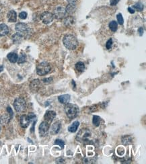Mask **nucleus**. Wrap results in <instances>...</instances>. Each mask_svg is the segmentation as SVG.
<instances>
[{
  "instance_id": "obj_40",
  "label": "nucleus",
  "mask_w": 146,
  "mask_h": 164,
  "mask_svg": "<svg viewBox=\"0 0 146 164\" xmlns=\"http://www.w3.org/2000/svg\"><path fill=\"white\" fill-rule=\"evenodd\" d=\"M72 84H73V87L75 88V86H76V85H75V81L74 80H72Z\"/></svg>"
},
{
  "instance_id": "obj_35",
  "label": "nucleus",
  "mask_w": 146,
  "mask_h": 164,
  "mask_svg": "<svg viewBox=\"0 0 146 164\" xmlns=\"http://www.w3.org/2000/svg\"><path fill=\"white\" fill-rule=\"evenodd\" d=\"M43 82L44 83H46V84H49V83L51 82V81H52V78H46V79H44L43 80Z\"/></svg>"
},
{
  "instance_id": "obj_23",
  "label": "nucleus",
  "mask_w": 146,
  "mask_h": 164,
  "mask_svg": "<svg viewBox=\"0 0 146 164\" xmlns=\"http://www.w3.org/2000/svg\"><path fill=\"white\" fill-rule=\"evenodd\" d=\"M100 121H101V118L99 116H97V115H94V116H93V120H92V122H93V124L95 127H99L100 125Z\"/></svg>"
},
{
  "instance_id": "obj_26",
  "label": "nucleus",
  "mask_w": 146,
  "mask_h": 164,
  "mask_svg": "<svg viewBox=\"0 0 146 164\" xmlns=\"http://www.w3.org/2000/svg\"><path fill=\"white\" fill-rule=\"evenodd\" d=\"M26 55L24 53H21L19 59H17V63H18L19 64H21V63H24L25 61H26Z\"/></svg>"
},
{
  "instance_id": "obj_17",
  "label": "nucleus",
  "mask_w": 146,
  "mask_h": 164,
  "mask_svg": "<svg viewBox=\"0 0 146 164\" xmlns=\"http://www.w3.org/2000/svg\"><path fill=\"white\" fill-rule=\"evenodd\" d=\"M9 33V28L5 24H0V36L7 35Z\"/></svg>"
},
{
  "instance_id": "obj_32",
  "label": "nucleus",
  "mask_w": 146,
  "mask_h": 164,
  "mask_svg": "<svg viewBox=\"0 0 146 164\" xmlns=\"http://www.w3.org/2000/svg\"><path fill=\"white\" fill-rule=\"evenodd\" d=\"M19 17H20V19H22V20H24L27 18V13L26 11H22V12L20 13L19 14Z\"/></svg>"
},
{
  "instance_id": "obj_1",
  "label": "nucleus",
  "mask_w": 146,
  "mask_h": 164,
  "mask_svg": "<svg viewBox=\"0 0 146 164\" xmlns=\"http://www.w3.org/2000/svg\"><path fill=\"white\" fill-rule=\"evenodd\" d=\"M64 46L69 50H75L78 46V41L77 38L72 34H67L63 39Z\"/></svg>"
},
{
  "instance_id": "obj_12",
  "label": "nucleus",
  "mask_w": 146,
  "mask_h": 164,
  "mask_svg": "<svg viewBox=\"0 0 146 164\" xmlns=\"http://www.w3.org/2000/svg\"><path fill=\"white\" fill-rule=\"evenodd\" d=\"M61 124L59 121H57L54 123L53 125H52L51 127V129H50V133L52 135H56L59 132L60 129H61Z\"/></svg>"
},
{
  "instance_id": "obj_36",
  "label": "nucleus",
  "mask_w": 146,
  "mask_h": 164,
  "mask_svg": "<svg viewBox=\"0 0 146 164\" xmlns=\"http://www.w3.org/2000/svg\"><path fill=\"white\" fill-rule=\"evenodd\" d=\"M138 32H139V35L140 36H142L143 35V28H139V29H138Z\"/></svg>"
},
{
  "instance_id": "obj_2",
  "label": "nucleus",
  "mask_w": 146,
  "mask_h": 164,
  "mask_svg": "<svg viewBox=\"0 0 146 164\" xmlns=\"http://www.w3.org/2000/svg\"><path fill=\"white\" fill-rule=\"evenodd\" d=\"M79 108L77 105L73 104H69L67 103L65 104V112L66 115L67 116V117L70 119H73L75 117H77V116L79 114Z\"/></svg>"
},
{
  "instance_id": "obj_25",
  "label": "nucleus",
  "mask_w": 146,
  "mask_h": 164,
  "mask_svg": "<svg viewBox=\"0 0 146 164\" xmlns=\"http://www.w3.org/2000/svg\"><path fill=\"white\" fill-rule=\"evenodd\" d=\"M109 28H110V30L112 32H116L117 30L118 25L116 21H112L109 24Z\"/></svg>"
},
{
  "instance_id": "obj_5",
  "label": "nucleus",
  "mask_w": 146,
  "mask_h": 164,
  "mask_svg": "<svg viewBox=\"0 0 146 164\" xmlns=\"http://www.w3.org/2000/svg\"><path fill=\"white\" fill-rule=\"evenodd\" d=\"M13 107L17 112H24L26 108V101L22 98H17L13 102Z\"/></svg>"
},
{
  "instance_id": "obj_6",
  "label": "nucleus",
  "mask_w": 146,
  "mask_h": 164,
  "mask_svg": "<svg viewBox=\"0 0 146 164\" xmlns=\"http://www.w3.org/2000/svg\"><path fill=\"white\" fill-rule=\"evenodd\" d=\"M54 19L53 13L49 12V11H45L40 15V20L44 24H48L52 22Z\"/></svg>"
},
{
  "instance_id": "obj_42",
  "label": "nucleus",
  "mask_w": 146,
  "mask_h": 164,
  "mask_svg": "<svg viewBox=\"0 0 146 164\" xmlns=\"http://www.w3.org/2000/svg\"><path fill=\"white\" fill-rule=\"evenodd\" d=\"M0 129H1V128H0Z\"/></svg>"
},
{
  "instance_id": "obj_33",
  "label": "nucleus",
  "mask_w": 146,
  "mask_h": 164,
  "mask_svg": "<svg viewBox=\"0 0 146 164\" xmlns=\"http://www.w3.org/2000/svg\"><path fill=\"white\" fill-rule=\"evenodd\" d=\"M7 112L9 113V117L11 118H12V117H13V111H12V110H11V108L9 106H8L7 108Z\"/></svg>"
},
{
  "instance_id": "obj_30",
  "label": "nucleus",
  "mask_w": 146,
  "mask_h": 164,
  "mask_svg": "<svg viewBox=\"0 0 146 164\" xmlns=\"http://www.w3.org/2000/svg\"><path fill=\"white\" fill-rule=\"evenodd\" d=\"M116 18H117L118 23L120 25H122L124 23V19L122 18V16L121 13H118L117 16H116Z\"/></svg>"
},
{
  "instance_id": "obj_37",
  "label": "nucleus",
  "mask_w": 146,
  "mask_h": 164,
  "mask_svg": "<svg viewBox=\"0 0 146 164\" xmlns=\"http://www.w3.org/2000/svg\"><path fill=\"white\" fill-rule=\"evenodd\" d=\"M57 163H64V159H62V158H59V159H57V161H56Z\"/></svg>"
},
{
  "instance_id": "obj_22",
  "label": "nucleus",
  "mask_w": 146,
  "mask_h": 164,
  "mask_svg": "<svg viewBox=\"0 0 146 164\" xmlns=\"http://www.w3.org/2000/svg\"><path fill=\"white\" fill-rule=\"evenodd\" d=\"M75 9H76V6H75V3H69L65 9L66 13L71 14V13L74 12Z\"/></svg>"
},
{
  "instance_id": "obj_14",
  "label": "nucleus",
  "mask_w": 146,
  "mask_h": 164,
  "mask_svg": "<svg viewBox=\"0 0 146 164\" xmlns=\"http://www.w3.org/2000/svg\"><path fill=\"white\" fill-rule=\"evenodd\" d=\"M70 96L69 94H63V95H61L58 97V100L60 103L63 104H66L67 103H69L70 101Z\"/></svg>"
},
{
  "instance_id": "obj_10",
  "label": "nucleus",
  "mask_w": 146,
  "mask_h": 164,
  "mask_svg": "<svg viewBox=\"0 0 146 164\" xmlns=\"http://www.w3.org/2000/svg\"><path fill=\"white\" fill-rule=\"evenodd\" d=\"M30 118L29 117L28 115H22L20 117V125L22 128L26 129L29 126L30 122Z\"/></svg>"
},
{
  "instance_id": "obj_16",
  "label": "nucleus",
  "mask_w": 146,
  "mask_h": 164,
  "mask_svg": "<svg viewBox=\"0 0 146 164\" xmlns=\"http://www.w3.org/2000/svg\"><path fill=\"white\" fill-rule=\"evenodd\" d=\"M121 141L122 143L124 145H128L132 143V142H133V137L131 135H124L122 137Z\"/></svg>"
},
{
  "instance_id": "obj_31",
  "label": "nucleus",
  "mask_w": 146,
  "mask_h": 164,
  "mask_svg": "<svg viewBox=\"0 0 146 164\" xmlns=\"http://www.w3.org/2000/svg\"><path fill=\"white\" fill-rule=\"evenodd\" d=\"M112 45V38H110V39H109L108 41L106 42V49H111Z\"/></svg>"
},
{
  "instance_id": "obj_11",
  "label": "nucleus",
  "mask_w": 146,
  "mask_h": 164,
  "mask_svg": "<svg viewBox=\"0 0 146 164\" xmlns=\"http://www.w3.org/2000/svg\"><path fill=\"white\" fill-rule=\"evenodd\" d=\"M56 116V113L54 111L52 110H48L44 114V118L46 122H47L48 123H50L52 122L53 119Z\"/></svg>"
},
{
  "instance_id": "obj_18",
  "label": "nucleus",
  "mask_w": 146,
  "mask_h": 164,
  "mask_svg": "<svg viewBox=\"0 0 146 164\" xmlns=\"http://www.w3.org/2000/svg\"><path fill=\"white\" fill-rule=\"evenodd\" d=\"M64 24H65V26L67 27H70V26H73V25L75 24L74 18H73L72 16L65 17V20H64Z\"/></svg>"
},
{
  "instance_id": "obj_24",
  "label": "nucleus",
  "mask_w": 146,
  "mask_h": 164,
  "mask_svg": "<svg viewBox=\"0 0 146 164\" xmlns=\"http://www.w3.org/2000/svg\"><path fill=\"white\" fill-rule=\"evenodd\" d=\"M75 68H76L77 70L79 71V72H82L85 69L84 63L81 62V61H79V62H77L76 64H75Z\"/></svg>"
},
{
  "instance_id": "obj_8",
  "label": "nucleus",
  "mask_w": 146,
  "mask_h": 164,
  "mask_svg": "<svg viewBox=\"0 0 146 164\" xmlns=\"http://www.w3.org/2000/svg\"><path fill=\"white\" fill-rule=\"evenodd\" d=\"M67 13H66L65 9L63 7H57L54 11V17L57 19H62L66 17Z\"/></svg>"
},
{
  "instance_id": "obj_15",
  "label": "nucleus",
  "mask_w": 146,
  "mask_h": 164,
  "mask_svg": "<svg viewBox=\"0 0 146 164\" xmlns=\"http://www.w3.org/2000/svg\"><path fill=\"white\" fill-rule=\"evenodd\" d=\"M7 19L9 22H15L17 20V14L16 12L13 10L9 11L7 15Z\"/></svg>"
},
{
  "instance_id": "obj_28",
  "label": "nucleus",
  "mask_w": 146,
  "mask_h": 164,
  "mask_svg": "<svg viewBox=\"0 0 146 164\" xmlns=\"http://www.w3.org/2000/svg\"><path fill=\"white\" fill-rule=\"evenodd\" d=\"M133 7L137 9V10L141 11L143 9V5L141 3L138 2L133 5Z\"/></svg>"
},
{
  "instance_id": "obj_4",
  "label": "nucleus",
  "mask_w": 146,
  "mask_h": 164,
  "mask_svg": "<svg viewBox=\"0 0 146 164\" xmlns=\"http://www.w3.org/2000/svg\"><path fill=\"white\" fill-rule=\"evenodd\" d=\"M51 70V67L47 62H42L36 67V73L38 76H42L48 74Z\"/></svg>"
},
{
  "instance_id": "obj_20",
  "label": "nucleus",
  "mask_w": 146,
  "mask_h": 164,
  "mask_svg": "<svg viewBox=\"0 0 146 164\" xmlns=\"http://www.w3.org/2000/svg\"><path fill=\"white\" fill-rule=\"evenodd\" d=\"M79 125V122H78V121H75V122H73L69 127V128H68V131H69L70 133L76 132L77 129H78Z\"/></svg>"
},
{
  "instance_id": "obj_19",
  "label": "nucleus",
  "mask_w": 146,
  "mask_h": 164,
  "mask_svg": "<svg viewBox=\"0 0 146 164\" xmlns=\"http://www.w3.org/2000/svg\"><path fill=\"white\" fill-rule=\"evenodd\" d=\"M7 59H8V60L12 63H16L17 61V59H18V56H17V54L15 53H9L8 55H7Z\"/></svg>"
},
{
  "instance_id": "obj_9",
  "label": "nucleus",
  "mask_w": 146,
  "mask_h": 164,
  "mask_svg": "<svg viewBox=\"0 0 146 164\" xmlns=\"http://www.w3.org/2000/svg\"><path fill=\"white\" fill-rule=\"evenodd\" d=\"M49 128H50L49 123L46 122V121L42 122L39 126V133L40 136L42 137L45 136L47 134L48 131L49 130Z\"/></svg>"
},
{
  "instance_id": "obj_21",
  "label": "nucleus",
  "mask_w": 146,
  "mask_h": 164,
  "mask_svg": "<svg viewBox=\"0 0 146 164\" xmlns=\"http://www.w3.org/2000/svg\"><path fill=\"white\" fill-rule=\"evenodd\" d=\"M23 36L20 33H16L12 36V40L15 44H19L22 42Z\"/></svg>"
},
{
  "instance_id": "obj_3",
  "label": "nucleus",
  "mask_w": 146,
  "mask_h": 164,
  "mask_svg": "<svg viewBox=\"0 0 146 164\" xmlns=\"http://www.w3.org/2000/svg\"><path fill=\"white\" fill-rule=\"evenodd\" d=\"M92 133L90 131L87 129H81L79 131L76 136V140L77 141L85 143L88 141V139L91 137Z\"/></svg>"
},
{
  "instance_id": "obj_41",
  "label": "nucleus",
  "mask_w": 146,
  "mask_h": 164,
  "mask_svg": "<svg viewBox=\"0 0 146 164\" xmlns=\"http://www.w3.org/2000/svg\"><path fill=\"white\" fill-rule=\"evenodd\" d=\"M3 66H0V72H1V71H3Z\"/></svg>"
},
{
  "instance_id": "obj_38",
  "label": "nucleus",
  "mask_w": 146,
  "mask_h": 164,
  "mask_svg": "<svg viewBox=\"0 0 146 164\" xmlns=\"http://www.w3.org/2000/svg\"><path fill=\"white\" fill-rule=\"evenodd\" d=\"M128 11H129V12L131 13H135V10H134L133 9H132L131 7H129V8H128Z\"/></svg>"
},
{
  "instance_id": "obj_13",
  "label": "nucleus",
  "mask_w": 146,
  "mask_h": 164,
  "mask_svg": "<svg viewBox=\"0 0 146 164\" xmlns=\"http://www.w3.org/2000/svg\"><path fill=\"white\" fill-rule=\"evenodd\" d=\"M40 86H41V85H40V82L38 80H34L31 82L30 88L33 92H37L39 90Z\"/></svg>"
},
{
  "instance_id": "obj_29",
  "label": "nucleus",
  "mask_w": 146,
  "mask_h": 164,
  "mask_svg": "<svg viewBox=\"0 0 146 164\" xmlns=\"http://www.w3.org/2000/svg\"><path fill=\"white\" fill-rule=\"evenodd\" d=\"M9 119H8V117H7L6 115L2 116L1 117V118H0V122H1V123H2V124H6V123L9 122Z\"/></svg>"
},
{
  "instance_id": "obj_34",
  "label": "nucleus",
  "mask_w": 146,
  "mask_h": 164,
  "mask_svg": "<svg viewBox=\"0 0 146 164\" xmlns=\"http://www.w3.org/2000/svg\"><path fill=\"white\" fill-rule=\"evenodd\" d=\"M119 1L120 0H110V5H112V6H114V5H116V4H117Z\"/></svg>"
},
{
  "instance_id": "obj_7",
  "label": "nucleus",
  "mask_w": 146,
  "mask_h": 164,
  "mask_svg": "<svg viewBox=\"0 0 146 164\" xmlns=\"http://www.w3.org/2000/svg\"><path fill=\"white\" fill-rule=\"evenodd\" d=\"M15 30L18 32V33L23 34H26L29 32V27L26 24L24 23H18L15 25Z\"/></svg>"
},
{
  "instance_id": "obj_39",
  "label": "nucleus",
  "mask_w": 146,
  "mask_h": 164,
  "mask_svg": "<svg viewBox=\"0 0 146 164\" xmlns=\"http://www.w3.org/2000/svg\"><path fill=\"white\" fill-rule=\"evenodd\" d=\"M69 3H75L77 1V0H67Z\"/></svg>"
},
{
  "instance_id": "obj_27",
  "label": "nucleus",
  "mask_w": 146,
  "mask_h": 164,
  "mask_svg": "<svg viewBox=\"0 0 146 164\" xmlns=\"http://www.w3.org/2000/svg\"><path fill=\"white\" fill-rule=\"evenodd\" d=\"M54 143V145H57L60 146V147L61 149H63L64 146H65V142L61 139H56Z\"/></svg>"
}]
</instances>
